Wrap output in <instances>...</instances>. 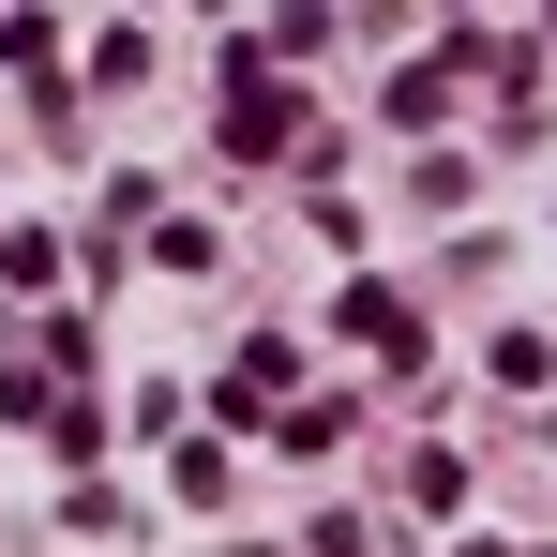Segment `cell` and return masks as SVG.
<instances>
[{"instance_id": "3", "label": "cell", "mask_w": 557, "mask_h": 557, "mask_svg": "<svg viewBox=\"0 0 557 557\" xmlns=\"http://www.w3.org/2000/svg\"><path fill=\"white\" fill-rule=\"evenodd\" d=\"M211 407H226V422H272L286 407V347H242V362L211 376Z\"/></svg>"}, {"instance_id": "2", "label": "cell", "mask_w": 557, "mask_h": 557, "mask_svg": "<svg viewBox=\"0 0 557 557\" xmlns=\"http://www.w3.org/2000/svg\"><path fill=\"white\" fill-rule=\"evenodd\" d=\"M347 347H376V362H422V317H407L392 286H347Z\"/></svg>"}, {"instance_id": "4", "label": "cell", "mask_w": 557, "mask_h": 557, "mask_svg": "<svg viewBox=\"0 0 557 557\" xmlns=\"http://www.w3.org/2000/svg\"><path fill=\"white\" fill-rule=\"evenodd\" d=\"M467 557H497V543H467Z\"/></svg>"}, {"instance_id": "1", "label": "cell", "mask_w": 557, "mask_h": 557, "mask_svg": "<svg viewBox=\"0 0 557 557\" xmlns=\"http://www.w3.org/2000/svg\"><path fill=\"white\" fill-rule=\"evenodd\" d=\"M211 136H226V151H286V136H301V91H272L257 61H226V121H211Z\"/></svg>"}]
</instances>
